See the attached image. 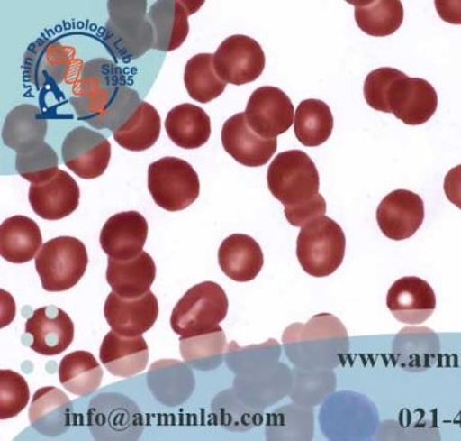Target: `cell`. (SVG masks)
Returning a JSON list of instances; mask_svg holds the SVG:
<instances>
[{
  "mask_svg": "<svg viewBox=\"0 0 461 441\" xmlns=\"http://www.w3.org/2000/svg\"><path fill=\"white\" fill-rule=\"evenodd\" d=\"M117 64L96 58L83 65L72 86L70 103L81 121L114 132L140 103Z\"/></svg>",
  "mask_w": 461,
  "mask_h": 441,
  "instance_id": "cell-1",
  "label": "cell"
},
{
  "mask_svg": "<svg viewBox=\"0 0 461 441\" xmlns=\"http://www.w3.org/2000/svg\"><path fill=\"white\" fill-rule=\"evenodd\" d=\"M364 97L374 110L393 114L406 125H421L438 110V93L430 83L411 78L394 68L371 71L364 82Z\"/></svg>",
  "mask_w": 461,
  "mask_h": 441,
  "instance_id": "cell-2",
  "label": "cell"
},
{
  "mask_svg": "<svg viewBox=\"0 0 461 441\" xmlns=\"http://www.w3.org/2000/svg\"><path fill=\"white\" fill-rule=\"evenodd\" d=\"M104 42L112 56L122 61L139 60L154 47V32L146 0H111Z\"/></svg>",
  "mask_w": 461,
  "mask_h": 441,
  "instance_id": "cell-3",
  "label": "cell"
},
{
  "mask_svg": "<svg viewBox=\"0 0 461 441\" xmlns=\"http://www.w3.org/2000/svg\"><path fill=\"white\" fill-rule=\"evenodd\" d=\"M267 183L285 211L302 207L319 195V171L312 158L303 151L277 154L269 165Z\"/></svg>",
  "mask_w": 461,
  "mask_h": 441,
  "instance_id": "cell-4",
  "label": "cell"
},
{
  "mask_svg": "<svg viewBox=\"0 0 461 441\" xmlns=\"http://www.w3.org/2000/svg\"><path fill=\"white\" fill-rule=\"evenodd\" d=\"M229 312V299L212 281L194 285L179 299L171 316L172 330L180 337H193L215 330Z\"/></svg>",
  "mask_w": 461,
  "mask_h": 441,
  "instance_id": "cell-5",
  "label": "cell"
},
{
  "mask_svg": "<svg viewBox=\"0 0 461 441\" xmlns=\"http://www.w3.org/2000/svg\"><path fill=\"white\" fill-rule=\"evenodd\" d=\"M346 238L340 225L328 216L302 227L297 240V258L310 276H330L344 262Z\"/></svg>",
  "mask_w": 461,
  "mask_h": 441,
  "instance_id": "cell-6",
  "label": "cell"
},
{
  "mask_svg": "<svg viewBox=\"0 0 461 441\" xmlns=\"http://www.w3.org/2000/svg\"><path fill=\"white\" fill-rule=\"evenodd\" d=\"M86 267V245L75 237L53 238L42 245L35 259L43 290L49 292L70 290L85 276Z\"/></svg>",
  "mask_w": 461,
  "mask_h": 441,
  "instance_id": "cell-7",
  "label": "cell"
},
{
  "mask_svg": "<svg viewBox=\"0 0 461 441\" xmlns=\"http://www.w3.org/2000/svg\"><path fill=\"white\" fill-rule=\"evenodd\" d=\"M148 190L158 207L179 212L200 197V179L189 162L166 157L148 168Z\"/></svg>",
  "mask_w": 461,
  "mask_h": 441,
  "instance_id": "cell-8",
  "label": "cell"
},
{
  "mask_svg": "<svg viewBox=\"0 0 461 441\" xmlns=\"http://www.w3.org/2000/svg\"><path fill=\"white\" fill-rule=\"evenodd\" d=\"M88 426L97 440H137L143 418L136 404L119 393H103L90 402Z\"/></svg>",
  "mask_w": 461,
  "mask_h": 441,
  "instance_id": "cell-9",
  "label": "cell"
},
{
  "mask_svg": "<svg viewBox=\"0 0 461 441\" xmlns=\"http://www.w3.org/2000/svg\"><path fill=\"white\" fill-rule=\"evenodd\" d=\"M265 67V52L250 36H230L214 53L216 74L223 82L230 85L241 86L256 81Z\"/></svg>",
  "mask_w": 461,
  "mask_h": 441,
  "instance_id": "cell-10",
  "label": "cell"
},
{
  "mask_svg": "<svg viewBox=\"0 0 461 441\" xmlns=\"http://www.w3.org/2000/svg\"><path fill=\"white\" fill-rule=\"evenodd\" d=\"M76 63L81 61L76 60L74 47L52 40H38L24 54L23 74L36 88L54 87L68 78Z\"/></svg>",
  "mask_w": 461,
  "mask_h": 441,
  "instance_id": "cell-11",
  "label": "cell"
},
{
  "mask_svg": "<svg viewBox=\"0 0 461 441\" xmlns=\"http://www.w3.org/2000/svg\"><path fill=\"white\" fill-rule=\"evenodd\" d=\"M64 164L82 179L103 176L111 161V143L101 133L79 126L71 130L61 146Z\"/></svg>",
  "mask_w": 461,
  "mask_h": 441,
  "instance_id": "cell-12",
  "label": "cell"
},
{
  "mask_svg": "<svg viewBox=\"0 0 461 441\" xmlns=\"http://www.w3.org/2000/svg\"><path fill=\"white\" fill-rule=\"evenodd\" d=\"M245 117L258 135L276 139L294 124V107L283 90L276 87H259L248 101Z\"/></svg>",
  "mask_w": 461,
  "mask_h": 441,
  "instance_id": "cell-13",
  "label": "cell"
},
{
  "mask_svg": "<svg viewBox=\"0 0 461 441\" xmlns=\"http://www.w3.org/2000/svg\"><path fill=\"white\" fill-rule=\"evenodd\" d=\"M424 202L410 190H395L378 206L376 219L382 234L389 240L412 237L424 222Z\"/></svg>",
  "mask_w": 461,
  "mask_h": 441,
  "instance_id": "cell-14",
  "label": "cell"
},
{
  "mask_svg": "<svg viewBox=\"0 0 461 441\" xmlns=\"http://www.w3.org/2000/svg\"><path fill=\"white\" fill-rule=\"evenodd\" d=\"M104 317L112 330L119 335H142L157 323L158 303L150 290L139 298H122L112 291L104 308Z\"/></svg>",
  "mask_w": 461,
  "mask_h": 441,
  "instance_id": "cell-15",
  "label": "cell"
},
{
  "mask_svg": "<svg viewBox=\"0 0 461 441\" xmlns=\"http://www.w3.org/2000/svg\"><path fill=\"white\" fill-rule=\"evenodd\" d=\"M221 142L240 164L248 168L266 165L276 152V139H263L249 126L245 112L227 119L222 126Z\"/></svg>",
  "mask_w": 461,
  "mask_h": 441,
  "instance_id": "cell-16",
  "label": "cell"
},
{
  "mask_svg": "<svg viewBox=\"0 0 461 441\" xmlns=\"http://www.w3.org/2000/svg\"><path fill=\"white\" fill-rule=\"evenodd\" d=\"M25 332L32 337V350L42 356H57L74 341L71 317L57 307L36 309L25 323Z\"/></svg>",
  "mask_w": 461,
  "mask_h": 441,
  "instance_id": "cell-17",
  "label": "cell"
},
{
  "mask_svg": "<svg viewBox=\"0 0 461 441\" xmlns=\"http://www.w3.org/2000/svg\"><path fill=\"white\" fill-rule=\"evenodd\" d=\"M79 197L78 184L63 170L47 182L32 184L28 195L35 215L50 222L72 215L78 207Z\"/></svg>",
  "mask_w": 461,
  "mask_h": 441,
  "instance_id": "cell-18",
  "label": "cell"
},
{
  "mask_svg": "<svg viewBox=\"0 0 461 441\" xmlns=\"http://www.w3.org/2000/svg\"><path fill=\"white\" fill-rule=\"evenodd\" d=\"M148 237V223L140 213L122 212L112 216L100 234V245L115 260H129L142 253Z\"/></svg>",
  "mask_w": 461,
  "mask_h": 441,
  "instance_id": "cell-19",
  "label": "cell"
},
{
  "mask_svg": "<svg viewBox=\"0 0 461 441\" xmlns=\"http://www.w3.org/2000/svg\"><path fill=\"white\" fill-rule=\"evenodd\" d=\"M387 307L400 323H425L436 308V296L428 281L418 277H403L389 289Z\"/></svg>",
  "mask_w": 461,
  "mask_h": 441,
  "instance_id": "cell-20",
  "label": "cell"
},
{
  "mask_svg": "<svg viewBox=\"0 0 461 441\" xmlns=\"http://www.w3.org/2000/svg\"><path fill=\"white\" fill-rule=\"evenodd\" d=\"M149 360L147 342L140 335L130 337L112 330L100 348L101 363L115 377L129 378L146 370Z\"/></svg>",
  "mask_w": 461,
  "mask_h": 441,
  "instance_id": "cell-21",
  "label": "cell"
},
{
  "mask_svg": "<svg viewBox=\"0 0 461 441\" xmlns=\"http://www.w3.org/2000/svg\"><path fill=\"white\" fill-rule=\"evenodd\" d=\"M219 265L230 280L247 283L261 272L263 252L258 242L248 234H234L219 248Z\"/></svg>",
  "mask_w": 461,
  "mask_h": 441,
  "instance_id": "cell-22",
  "label": "cell"
},
{
  "mask_svg": "<svg viewBox=\"0 0 461 441\" xmlns=\"http://www.w3.org/2000/svg\"><path fill=\"white\" fill-rule=\"evenodd\" d=\"M157 266L148 253L129 260L108 259L106 280L112 290L122 298H139L149 291Z\"/></svg>",
  "mask_w": 461,
  "mask_h": 441,
  "instance_id": "cell-23",
  "label": "cell"
},
{
  "mask_svg": "<svg viewBox=\"0 0 461 441\" xmlns=\"http://www.w3.org/2000/svg\"><path fill=\"white\" fill-rule=\"evenodd\" d=\"M72 403L61 390L42 388L32 397L29 421L43 436L64 435L71 426Z\"/></svg>",
  "mask_w": 461,
  "mask_h": 441,
  "instance_id": "cell-24",
  "label": "cell"
},
{
  "mask_svg": "<svg viewBox=\"0 0 461 441\" xmlns=\"http://www.w3.org/2000/svg\"><path fill=\"white\" fill-rule=\"evenodd\" d=\"M186 4L176 0H158L151 5L149 18L154 32V47L164 52L179 49L189 35Z\"/></svg>",
  "mask_w": 461,
  "mask_h": 441,
  "instance_id": "cell-25",
  "label": "cell"
},
{
  "mask_svg": "<svg viewBox=\"0 0 461 441\" xmlns=\"http://www.w3.org/2000/svg\"><path fill=\"white\" fill-rule=\"evenodd\" d=\"M46 135V118L34 105H18L10 111L4 122L3 142L16 153L45 143Z\"/></svg>",
  "mask_w": 461,
  "mask_h": 441,
  "instance_id": "cell-26",
  "label": "cell"
},
{
  "mask_svg": "<svg viewBox=\"0 0 461 441\" xmlns=\"http://www.w3.org/2000/svg\"><path fill=\"white\" fill-rule=\"evenodd\" d=\"M42 248L38 224L24 216H14L0 225V255L11 263H25Z\"/></svg>",
  "mask_w": 461,
  "mask_h": 441,
  "instance_id": "cell-27",
  "label": "cell"
},
{
  "mask_svg": "<svg viewBox=\"0 0 461 441\" xmlns=\"http://www.w3.org/2000/svg\"><path fill=\"white\" fill-rule=\"evenodd\" d=\"M166 133L176 146L196 150L208 142L212 123L207 112L193 104L178 105L168 112Z\"/></svg>",
  "mask_w": 461,
  "mask_h": 441,
  "instance_id": "cell-28",
  "label": "cell"
},
{
  "mask_svg": "<svg viewBox=\"0 0 461 441\" xmlns=\"http://www.w3.org/2000/svg\"><path fill=\"white\" fill-rule=\"evenodd\" d=\"M161 132V118L157 108L140 101L113 132L115 142L132 152H143L153 147Z\"/></svg>",
  "mask_w": 461,
  "mask_h": 441,
  "instance_id": "cell-29",
  "label": "cell"
},
{
  "mask_svg": "<svg viewBox=\"0 0 461 441\" xmlns=\"http://www.w3.org/2000/svg\"><path fill=\"white\" fill-rule=\"evenodd\" d=\"M59 381L65 390L76 396L95 392L103 381V368L88 352H74L61 360Z\"/></svg>",
  "mask_w": 461,
  "mask_h": 441,
  "instance_id": "cell-30",
  "label": "cell"
},
{
  "mask_svg": "<svg viewBox=\"0 0 461 441\" xmlns=\"http://www.w3.org/2000/svg\"><path fill=\"white\" fill-rule=\"evenodd\" d=\"M333 128V115L324 101L308 99L298 105L294 115V133L303 146H321L330 139Z\"/></svg>",
  "mask_w": 461,
  "mask_h": 441,
  "instance_id": "cell-31",
  "label": "cell"
},
{
  "mask_svg": "<svg viewBox=\"0 0 461 441\" xmlns=\"http://www.w3.org/2000/svg\"><path fill=\"white\" fill-rule=\"evenodd\" d=\"M355 18L362 32L370 36L384 38L394 34L402 24L403 6L399 0L356 2Z\"/></svg>",
  "mask_w": 461,
  "mask_h": 441,
  "instance_id": "cell-32",
  "label": "cell"
},
{
  "mask_svg": "<svg viewBox=\"0 0 461 441\" xmlns=\"http://www.w3.org/2000/svg\"><path fill=\"white\" fill-rule=\"evenodd\" d=\"M184 83L190 97L207 104L218 99L226 89V82L216 74L214 54L200 53L187 60Z\"/></svg>",
  "mask_w": 461,
  "mask_h": 441,
  "instance_id": "cell-33",
  "label": "cell"
},
{
  "mask_svg": "<svg viewBox=\"0 0 461 441\" xmlns=\"http://www.w3.org/2000/svg\"><path fill=\"white\" fill-rule=\"evenodd\" d=\"M179 343L183 359L197 370L205 371L218 366L222 360L226 338L222 328L218 327L207 334L180 337Z\"/></svg>",
  "mask_w": 461,
  "mask_h": 441,
  "instance_id": "cell-34",
  "label": "cell"
},
{
  "mask_svg": "<svg viewBox=\"0 0 461 441\" xmlns=\"http://www.w3.org/2000/svg\"><path fill=\"white\" fill-rule=\"evenodd\" d=\"M59 159L50 144L42 143L16 154L18 175L32 184L47 182L59 171Z\"/></svg>",
  "mask_w": 461,
  "mask_h": 441,
  "instance_id": "cell-35",
  "label": "cell"
},
{
  "mask_svg": "<svg viewBox=\"0 0 461 441\" xmlns=\"http://www.w3.org/2000/svg\"><path fill=\"white\" fill-rule=\"evenodd\" d=\"M29 386L16 372L0 371V420L16 418L28 406Z\"/></svg>",
  "mask_w": 461,
  "mask_h": 441,
  "instance_id": "cell-36",
  "label": "cell"
},
{
  "mask_svg": "<svg viewBox=\"0 0 461 441\" xmlns=\"http://www.w3.org/2000/svg\"><path fill=\"white\" fill-rule=\"evenodd\" d=\"M326 200L322 195H317L315 198L309 204L302 206V207L285 211V216L292 226L304 227L312 223V220L321 218L326 213Z\"/></svg>",
  "mask_w": 461,
  "mask_h": 441,
  "instance_id": "cell-37",
  "label": "cell"
},
{
  "mask_svg": "<svg viewBox=\"0 0 461 441\" xmlns=\"http://www.w3.org/2000/svg\"><path fill=\"white\" fill-rule=\"evenodd\" d=\"M443 189L447 198L461 209V165L456 166L447 173Z\"/></svg>",
  "mask_w": 461,
  "mask_h": 441,
  "instance_id": "cell-38",
  "label": "cell"
},
{
  "mask_svg": "<svg viewBox=\"0 0 461 441\" xmlns=\"http://www.w3.org/2000/svg\"><path fill=\"white\" fill-rule=\"evenodd\" d=\"M435 6L447 23L461 24V0H436Z\"/></svg>",
  "mask_w": 461,
  "mask_h": 441,
  "instance_id": "cell-39",
  "label": "cell"
}]
</instances>
